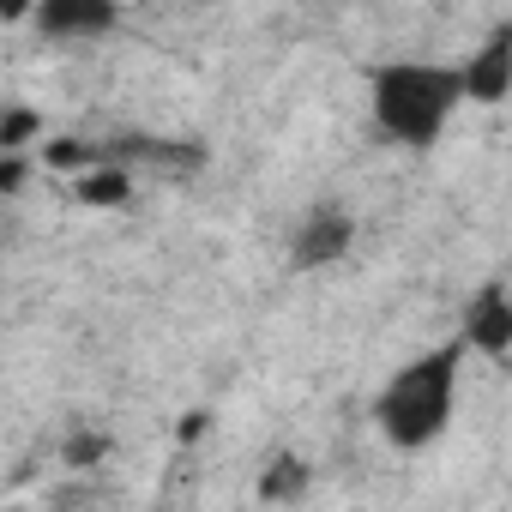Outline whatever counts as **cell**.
I'll return each instance as SVG.
<instances>
[{
    "label": "cell",
    "instance_id": "cell-1",
    "mask_svg": "<svg viewBox=\"0 0 512 512\" xmlns=\"http://www.w3.org/2000/svg\"><path fill=\"white\" fill-rule=\"evenodd\" d=\"M464 97V73L452 67H428V61H386L374 73V127L392 145L428 151L446 127V115Z\"/></svg>",
    "mask_w": 512,
    "mask_h": 512
},
{
    "label": "cell",
    "instance_id": "cell-2",
    "mask_svg": "<svg viewBox=\"0 0 512 512\" xmlns=\"http://www.w3.org/2000/svg\"><path fill=\"white\" fill-rule=\"evenodd\" d=\"M464 350H470V344L458 338V344H440V350H428V356H416L410 368L392 374V386H386L380 404H374V416H380V428H386L392 446L416 452V446L440 440V428H446V416H452L458 356H464Z\"/></svg>",
    "mask_w": 512,
    "mask_h": 512
},
{
    "label": "cell",
    "instance_id": "cell-3",
    "mask_svg": "<svg viewBox=\"0 0 512 512\" xmlns=\"http://www.w3.org/2000/svg\"><path fill=\"white\" fill-rule=\"evenodd\" d=\"M350 241H356L350 211L320 205V211H308L302 229H296V266H332V260H344V253H350Z\"/></svg>",
    "mask_w": 512,
    "mask_h": 512
},
{
    "label": "cell",
    "instance_id": "cell-4",
    "mask_svg": "<svg viewBox=\"0 0 512 512\" xmlns=\"http://www.w3.org/2000/svg\"><path fill=\"white\" fill-rule=\"evenodd\" d=\"M458 73H464V97L470 103H500L512 91V25H500Z\"/></svg>",
    "mask_w": 512,
    "mask_h": 512
},
{
    "label": "cell",
    "instance_id": "cell-5",
    "mask_svg": "<svg viewBox=\"0 0 512 512\" xmlns=\"http://www.w3.org/2000/svg\"><path fill=\"white\" fill-rule=\"evenodd\" d=\"M464 344L482 356H506L512 350V290H482L464 308Z\"/></svg>",
    "mask_w": 512,
    "mask_h": 512
},
{
    "label": "cell",
    "instance_id": "cell-6",
    "mask_svg": "<svg viewBox=\"0 0 512 512\" xmlns=\"http://www.w3.org/2000/svg\"><path fill=\"white\" fill-rule=\"evenodd\" d=\"M115 13H121V0H43L37 7L49 37H97L115 25Z\"/></svg>",
    "mask_w": 512,
    "mask_h": 512
},
{
    "label": "cell",
    "instance_id": "cell-7",
    "mask_svg": "<svg viewBox=\"0 0 512 512\" xmlns=\"http://www.w3.org/2000/svg\"><path fill=\"white\" fill-rule=\"evenodd\" d=\"M79 205H127L133 199V175L121 169V163H97V169H85L79 175Z\"/></svg>",
    "mask_w": 512,
    "mask_h": 512
},
{
    "label": "cell",
    "instance_id": "cell-8",
    "mask_svg": "<svg viewBox=\"0 0 512 512\" xmlns=\"http://www.w3.org/2000/svg\"><path fill=\"white\" fill-rule=\"evenodd\" d=\"M260 494H266V500H302V494H308V464H302V458H272Z\"/></svg>",
    "mask_w": 512,
    "mask_h": 512
},
{
    "label": "cell",
    "instance_id": "cell-9",
    "mask_svg": "<svg viewBox=\"0 0 512 512\" xmlns=\"http://www.w3.org/2000/svg\"><path fill=\"white\" fill-rule=\"evenodd\" d=\"M31 133H37V115L31 109H7V115H0V151L31 145Z\"/></svg>",
    "mask_w": 512,
    "mask_h": 512
},
{
    "label": "cell",
    "instance_id": "cell-10",
    "mask_svg": "<svg viewBox=\"0 0 512 512\" xmlns=\"http://www.w3.org/2000/svg\"><path fill=\"white\" fill-rule=\"evenodd\" d=\"M103 452H109V440H103V434H91V428L67 440V464H73V470H91V464H97Z\"/></svg>",
    "mask_w": 512,
    "mask_h": 512
},
{
    "label": "cell",
    "instance_id": "cell-11",
    "mask_svg": "<svg viewBox=\"0 0 512 512\" xmlns=\"http://www.w3.org/2000/svg\"><path fill=\"white\" fill-rule=\"evenodd\" d=\"M0 187H7V193L25 187V163H19V151H7V163H0Z\"/></svg>",
    "mask_w": 512,
    "mask_h": 512
},
{
    "label": "cell",
    "instance_id": "cell-12",
    "mask_svg": "<svg viewBox=\"0 0 512 512\" xmlns=\"http://www.w3.org/2000/svg\"><path fill=\"white\" fill-rule=\"evenodd\" d=\"M31 7H43V0H0V19L19 25V19H31Z\"/></svg>",
    "mask_w": 512,
    "mask_h": 512
},
{
    "label": "cell",
    "instance_id": "cell-13",
    "mask_svg": "<svg viewBox=\"0 0 512 512\" xmlns=\"http://www.w3.org/2000/svg\"><path fill=\"white\" fill-rule=\"evenodd\" d=\"M121 7H127V0H121Z\"/></svg>",
    "mask_w": 512,
    "mask_h": 512
}]
</instances>
